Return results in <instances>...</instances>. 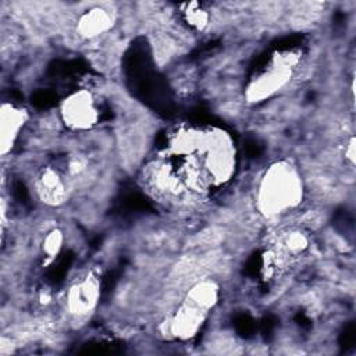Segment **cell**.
<instances>
[{
	"label": "cell",
	"mask_w": 356,
	"mask_h": 356,
	"mask_svg": "<svg viewBox=\"0 0 356 356\" xmlns=\"http://www.w3.org/2000/svg\"><path fill=\"white\" fill-rule=\"evenodd\" d=\"M302 197L303 184L296 168L288 163H277L260 181L257 206L263 214L273 217L295 209Z\"/></svg>",
	"instance_id": "6da1fadb"
},
{
	"label": "cell",
	"mask_w": 356,
	"mask_h": 356,
	"mask_svg": "<svg viewBox=\"0 0 356 356\" xmlns=\"http://www.w3.org/2000/svg\"><path fill=\"white\" fill-rule=\"evenodd\" d=\"M61 118L72 129H89L99 120V108L96 100L86 90H79L65 97L61 108Z\"/></svg>",
	"instance_id": "7a4b0ae2"
},
{
	"label": "cell",
	"mask_w": 356,
	"mask_h": 356,
	"mask_svg": "<svg viewBox=\"0 0 356 356\" xmlns=\"http://www.w3.org/2000/svg\"><path fill=\"white\" fill-rule=\"evenodd\" d=\"M99 296V280L93 274H88L70 286L65 298L67 310L74 317H86L96 307Z\"/></svg>",
	"instance_id": "3957f363"
},
{
	"label": "cell",
	"mask_w": 356,
	"mask_h": 356,
	"mask_svg": "<svg viewBox=\"0 0 356 356\" xmlns=\"http://www.w3.org/2000/svg\"><path fill=\"white\" fill-rule=\"evenodd\" d=\"M206 313L207 312L185 300L168 323V332L179 339H189L195 337L204 321Z\"/></svg>",
	"instance_id": "277c9868"
},
{
	"label": "cell",
	"mask_w": 356,
	"mask_h": 356,
	"mask_svg": "<svg viewBox=\"0 0 356 356\" xmlns=\"http://www.w3.org/2000/svg\"><path fill=\"white\" fill-rule=\"evenodd\" d=\"M26 121V113L10 103H3L0 111V143L1 154L6 156L15 145Z\"/></svg>",
	"instance_id": "5b68a950"
},
{
	"label": "cell",
	"mask_w": 356,
	"mask_h": 356,
	"mask_svg": "<svg viewBox=\"0 0 356 356\" xmlns=\"http://www.w3.org/2000/svg\"><path fill=\"white\" fill-rule=\"evenodd\" d=\"M36 191L40 199L49 204H60L67 197V184L63 175L51 168H44L36 179Z\"/></svg>",
	"instance_id": "8992f818"
},
{
	"label": "cell",
	"mask_w": 356,
	"mask_h": 356,
	"mask_svg": "<svg viewBox=\"0 0 356 356\" xmlns=\"http://www.w3.org/2000/svg\"><path fill=\"white\" fill-rule=\"evenodd\" d=\"M113 25V15L104 8H92L83 13L78 21V32L83 38L92 39L106 33Z\"/></svg>",
	"instance_id": "52a82bcc"
},
{
	"label": "cell",
	"mask_w": 356,
	"mask_h": 356,
	"mask_svg": "<svg viewBox=\"0 0 356 356\" xmlns=\"http://www.w3.org/2000/svg\"><path fill=\"white\" fill-rule=\"evenodd\" d=\"M218 299V286L213 281H202L195 284L188 295H186V302L204 310L209 312Z\"/></svg>",
	"instance_id": "ba28073f"
},
{
	"label": "cell",
	"mask_w": 356,
	"mask_h": 356,
	"mask_svg": "<svg viewBox=\"0 0 356 356\" xmlns=\"http://www.w3.org/2000/svg\"><path fill=\"white\" fill-rule=\"evenodd\" d=\"M309 246V238L300 229H292L280 235L277 252L282 259L300 256Z\"/></svg>",
	"instance_id": "9c48e42d"
},
{
	"label": "cell",
	"mask_w": 356,
	"mask_h": 356,
	"mask_svg": "<svg viewBox=\"0 0 356 356\" xmlns=\"http://www.w3.org/2000/svg\"><path fill=\"white\" fill-rule=\"evenodd\" d=\"M185 13V19L186 22L193 28V29H203L209 24V13L202 8L199 3H191L186 4Z\"/></svg>",
	"instance_id": "30bf717a"
},
{
	"label": "cell",
	"mask_w": 356,
	"mask_h": 356,
	"mask_svg": "<svg viewBox=\"0 0 356 356\" xmlns=\"http://www.w3.org/2000/svg\"><path fill=\"white\" fill-rule=\"evenodd\" d=\"M63 242H64V235L60 229L49 231L42 242V249H43V253L46 254V257L54 259L60 253V250L63 248Z\"/></svg>",
	"instance_id": "8fae6325"
},
{
	"label": "cell",
	"mask_w": 356,
	"mask_h": 356,
	"mask_svg": "<svg viewBox=\"0 0 356 356\" xmlns=\"http://www.w3.org/2000/svg\"><path fill=\"white\" fill-rule=\"evenodd\" d=\"M345 157L350 161V164H353V161H355V139H353V136L349 139V142L345 146Z\"/></svg>",
	"instance_id": "7c38bea8"
}]
</instances>
